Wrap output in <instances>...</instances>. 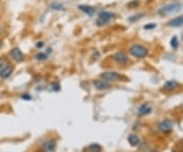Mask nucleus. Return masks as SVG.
Returning a JSON list of instances; mask_svg holds the SVG:
<instances>
[{
	"label": "nucleus",
	"instance_id": "14",
	"mask_svg": "<svg viewBox=\"0 0 183 152\" xmlns=\"http://www.w3.org/2000/svg\"><path fill=\"white\" fill-rule=\"evenodd\" d=\"M168 26L173 27V28H179L183 26V15H180V17H177L171 20L168 23Z\"/></svg>",
	"mask_w": 183,
	"mask_h": 152
},
{
	"label": "nucleus",
	"instance_id": "12",
	"mask_svg": "<svg viewBox=\"0 0 183 152\" xmlns=\"http://www.w3.org/2000/svg\"><path fill=\"white\" fill-rule=\"evenodd\" d=\"M178 87H179V83L177 82V81L170 80V81H167V82L164 84L163 90L168 91V92H171V91H174L175 89H177Z\"/></svg>",
	"mask_w": 183,
	"mask_h": 152
},
{
	"label": "nucleus",
	"instance_id": "8",
	"mask_svg": "<svg viewBox=\"0 0 183 152\" xmlns=\"http://www.w3.org/2000/svg\"><path fill=\"white\" fill-rule=\"evenodd\" d=\"M9 54H10L12 59L14 61H16V63H20V61H23L24 58V54L23 53V51L17 47L12 48L10 52H9Z\"/></svg>",
	"mask_w": 183,
	"mask_h": 152
},
{
	"label": "nucleus",
	"instance_id": "28",
	"mask_svg": "<svg viewBox=\"0 0 183 152\" xmlns=\"http://www.w3.org/2000/svg\"><path fill=\"white\" fill-rule=\"evenodd\" d=\"M182 145H183V142H182Z\"/></svg>",
	"mask_w": 183,
	"mask_h": 152
},
{
	"label": "nucleus",
	"instance_id": "2",
	"mask_svg": "<svg viewBox=\"0 0 183 152\" xmlns=\"http://www.w3.org/2000/svg\"><path fill=\"white\" fill-rule=\"evenodd\" d=\"M183 5L180 2H171L169 4L164 5L162 8L159 10V14L160 15H169V14H173V13H177L182 9Z\"/></svg>",
	"mask_w": 183,
	"mask_h": 152
},
{
	"label": "nucleus",
	"instance_id": "7",
	"mask_svg": "<svg viewBox=\"0 0 183 152\" xmlns=\"http://www.w3.org/2000/svg\"><path fill=\"white\" fill-rule=\"evenodd\" d=\"M93 85H94L95 89L99 90V91H105V90L111 88V83L104 80H95L93 82Z\"/></svg>",
	"mask_w": 183,
	"mask_h": 152
},
{
	"label": "nucleus",
	"instance_id": "4",
	"mask_svg": "<svg viewBox=\"0 0 183 152\" xmlns=\"http://www.w3.org/2000/svg\"><path fill=\"white\" fill-rule=\"evenodd\" d=\"M115 17V13L111 11H106V10H101L98 13V20H97V25L98 26H104L109 23L112 18Z\"/></svg>",
	"mask_w": 183,
	"mask_h": 152
},
{
	"label": "nucleus",
	"instance_id": "6",
	"mask_svg": "<svg viewBox=\"0 0 183 152\" xmlns=\"http://www.w3.org/2000/svg\"><path fill=\"white\" fill-rule=\"evenodd\" d=\"M158 128L162 133H165V134H168L172 131L173 129V122L172 120H169V119H165L164 120H162L159 126H158Z\"/></svg>",
	"mask_w": 183,
	"mask_h": 152
},
{
	"label": "nucleus",
	"instance_id": "17",
	"mask_svg": "<svg viewBox=\"0 0 183 152\" xmlns=\"http://www.w3.org/2000/svg\"><path fill=\"white\" fill-rule=\"evenodd\" d=\"M51 7L54 9V10H59V11H62V10H65V7L64 5L62 4L60 2H52L51 4Z\"/></svg>",
	"mask_w": 183,
	"mask_h": 152
},
{
	"label": "nucleus",
	"instance_id": "15",
	"mask_svg": "<svg viewBox=\"0 0 183 152\" xmlns=\"http://www.w3.org/2000/svg\"><path fill=\"white\" fill-rule=\"evenodd\" d=\"M79 9H80L83 13L88 14L89 17H93L95 14V8L93 6H90V5H79Z\"/></svg>",
	"mask_w": 183,
	"mask_h": 152
},
{
	"label": "nucleus",
	"instance_id": "18",
	"mask_svg": "<svg viewBox=\"0 0 183 152\" xmlns=\"http://www.w3.org/2000/svg\"><path fill=\"white\" fill-rule=\"evenodd\" d=\"M170 45L172 46L173 49H177L179 46V39L177 36H173L172 39L170 40Z\"/></svg>",
	"mask_w": 183,
	"mask_h": 152
},
{
	"label": "nucleus",
	"instance_id": "1",
	"mask_svg": "<svg viewBox=\"0 0 183 152\" xmlns=\"http://www.w3.org/2000/svg\"><path fill=\"white\" fill-rule=\"evenodd\" d=\"M129 53L133 57L142 59V58H145L148 56L150 51H148V47H145L142 44H133L129 47Z\"/></svg>",
	"mask_w": 183,
	"mask_h": 152
},
{
	"label": "nucleus",
	"instance_id": "3",
	"mask_svg": "<svg viewBox=\"0 0 183 152\" xmlns=\"http://www.w3.org/2000/svg\"><path fill=\"white\" fill-rule=\"evenodd\" d=\"M13 73V66L5 57H0V78L8 79Z\"/></svg>",
	"mask_w": 183,
	"mask_h": 152
},
{
	"label": "nucleus",
	"instance_id": "5",
	"mask_svg": "<svg viewBox=\"0 0 183 152\" xmlns=\"http://www.w3.org/2000/svg\"><path fill=\"white\" fill-rule=\"evenodd\" d=\"M101 78L102 80L111 83V82H117V81H119L121 79V75L116 72H111V70H109V72H105L103 74H101Z\"/></svg>",
	"mask_w": 183,
	"mask_h": 152
},
{
	"label": "nucleus",
	"instance_id": "11",
	"mask_svg": "<svg viewBox=\"0 0 183 152\" xmlns=\"http://www.w3.org/2000/svg\"><path fill=\"white\" fill-rule=\"evenodd\" d=\"M152 111H153V108H152L151 105L148 103H144L138 107L137 114L139 116H148L150 113H152Z\"/></svg>",
	"mask_w": 183,
	"mask_h": 152
},
{
	"label": "nucleus",
	"instance_id": "26",
	"mask_svg": "<svg viewBox=\"0 0 183 152\" xmlns=\"http://www.w3.org/2000/svg\"><path fill=\"white\" fill-rule=\"evenodd\" d=\"M1 46H2V41L0 40V47H1Z\"/></svg>",
	"mask_w": 183,
	"mask_h": 152
},
{
	"label": "nucleus",
	"instance_id": "10",
	"mask_svg": "<svg viewBox=\"0 0 183 152\" xmlns=\"http://www.w3.org/2000/svg\"><path fill=\"white\" fill-rule=\"evenodd\" d=\"M57 146V142L54 139H49L46 142H44L42 146V150L44 152H53L55 149H56Z\"/></svg>",
	"mask_w": 183,
	"mask_h": 152
},
{
	"label": "nucleus",
	"instance_id": "22",
	"mask_svg": "<svg viewBox=\"0 0 183 152\" xmlns=\"http://www.w3.org/2000/svg\"><path fill=\"white\" fill-rule=\"evenodd\" d=\"M20 98L23 99V100H32V96L30 94H27V93H24V94H21Z\"/></svg>",
	"mask_w": 183,
	"mask_h": 152
},
{
	"label": "nucleus",
	"instance_id": "16",
	"mask_svg": "<svg viewBox=\"0 0 183 152\" xmlns=\"http://www.w3.org/2000/svg\"><path fill=\"white\" fill-rule=\"evenodd\" d=\"M88 150L90 152H101L102 151V146L98 143H93L88 147Z\"/></svg>",
	"mask_w": 183,
	"mask_h": 152
},
{
	"label": "nucleus",
	"instance_id": "21",
	"mask_svg": "<svg viewBox=\"0 0 183 152\" xmlns=\"http://www.w3.org/2000/svg\"><path fill=\"white\" fill-rule=\"evenodd\" d=\"M138 5H139L138 0H133V1L129 2L128 4H127V7L128 8H135V7H137Z\"/></svg>",
	"mask_w": 183,
	"mask_h": 152
},
{
	"label": "nucleus",
	"instance_id": "19",
	"mask_svg": "<svg viewBox=\"0 0 183 152\" xmlns=\"http://www.w3.org/2000/svg\"><path fill=\"white\" fill-rule=\"evenodd\" d=\"M145 17V13H137V14H134V15H131V17H128V21H131V23H135V21H139L141 18H142Z\"/></svg>",
	"mask_w": 183,
	"mask_h": 152
},
{
	"label": "nucleus",
	"instance_id": "25",
	"mask_svg": "<svg viewBox=\"0 0 183 152\" xmlns=\"http://www.w3.org/2000/svg\"><path fill=\"white\" fill-rule=\"evenodd\" d=\"M43 46H44V43H43V42H38L36 44V47L37 48H43Z\"/></svg>",
	"mask_w": 183,
	"mask_h": 152
},
{
	"label": "nucleus",
	"instance_id": "9",
	"mask_svg": "<svg viewBox=\"0 0 183 152\" xmlns=\"http://www.w3.org/2000/svg\"><path fill=\"white\" fill-rule=\"evenodd\" d=\"M113 59L116 61L117 63L119 64H125L128 63L129 60V57L125 52H122V51H118L116 52L115 54L113 55Z\"/></svg>",
	"mask_w": 183,
	"mask_h": 152
},
{
	"label": "nucleus",
	"instance_id": "23",
	"mask_svg": "<svg viewBox=\"0 0 183 152\" xmlns=\"http://www.w3.org/2000/svg\"><path fill=\"white\" fill-rule=\"evenodd\" d=\"M156 27H157L156 24H148V25H145V26L144 27V29L145 30H153Z\"/></svg>",
	"mask_w": 183,
	"mask_h": 152
},
{
	"label": "nucleus",
	"instance_id": "20",
	"mask_svg": "<svg viewBox=\"0 0 183 152\" xmlns=\"http://www.w3.org/2000/svg\"><path fill=\"white\" fill-rule=\"evenodd\" d=\"M35 58L37 60H45L48 58V54L46 53H43V52H39L35 55Z\"/></svg>",
	"mask_w": 183,
	"mask_h": 152
},
{
	"label": "nucleus",
	"instance_id": "13",
	"mask_svg": "<svg viewBox=\"0 0 183 152\" xmlns=\"http://www.w3.org/2000/svg\"><path fill=\"white\" fill-rule=\"evenodd\" d=\"M127 140H128V143L131 145L132 147H138L139 145H141V139L135 134H130Z\"/></svg>",
	"mask_w": 183,
	"mask_h": 152
},
{
	"label": "nucleus",
	"instance_id": "27",
	"mask_svg": "<svg viewBox=\"0 0 183 152\" xmlns=\"http://www.w3.org/2000/svg\"><path fill=\"white\" fill-rule=\"evenodd\" d=\"M151 152H157V151H155V150H154V151H151Z\"/></svg>",
	"mask_w": 183,
	"mask_h": 152
},
{
	"label": "nucleus",
	"instance_id": "24",
	"mask_svg": "<svg viewBox=\"0 0 183 152\" xmlns=\"http://www.w3.org/2000/svg\"><path fill=\"white\" fill-rule=\"evenodd\" d=\"M52 86H53V88H52L53 91H58V90H60V85L58 83H53Z\"/></svg>",
	"mask_w": 183,
	"mask_h": 152
}]
</instances>
